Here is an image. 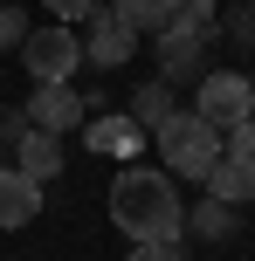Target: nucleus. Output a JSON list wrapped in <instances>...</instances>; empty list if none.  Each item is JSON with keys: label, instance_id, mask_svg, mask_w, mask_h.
Masks as SVG:
<instances>
[{"label": "nucleus", "instance_id": "nucleus-1", "mask_svg": "<svg viewBox=\"0 0 255 261\" xmlns=\"http://www.w3.org/2000/svg\"><path fill=\"white\" fill-rule=\"evenodd\" d=\"M110 227L124 241H179L187 234V206H179V179L159 165H124L110 186Z\"/></svg>", "mask_w": 255, "mask_h": 261}, {"label": "nucleus", "instance_id": "nucleus-18", "mask_svg": "<svg viewBox=\"0 0 255 261\" xmlns=\"http://www.w3.org/2000/svg\"><path fill=\"white\" fill-rule=\"evenodd\" d=\"M97 7H104V0H49V14H55L62 28H69V21H90Z\"/></svg>", "mask_w": 255, "mask_h": 261}, {"label": "nucleus", "instance_id": "nucleus-6", "mask_svg": "<svg viewBox=\"0 0 255 261\" xmlns=\"http://www.w3.org/2000/svg\"><path fill=\"white\" fill-rule=\"evenodd\" d=\"M207 41L214 35H200L187 21H166L159 28V83H200L207 76Z\"/></svg>", "mask_w": 255, "mask_h": 261}, {"label": "nucleus", "instance_id": "nucleus-4", "mask_svg": "<svg viewBox=\"0 0 255 261\" xmlns=\"http://www.w3.org/2000/svg\"><path fill=\"white\" fill-rule=\"evenodd\" d=\"M21 62H28V76L35 83H69L83 69V35L76 28H28V41H21Z\"/></svg>", "mask_w": 255, "mask_h": 261}, {"label": "nucleus", "instance_id": "nucleus-7", "mask_svg": "<svg viewBox=\"0 0 255 261\" xmlns=\"http://www.w3.org/2000/svg\"><path fill=\"white\" fill-rule=\"evenodd\" d=\"M131 55H138V35L118 21V7H97L83 21V62L90 69H124Z\"/></svg>", "mask_w": 255, "mask_h": 261}, {"label": "nucleus", "instance_id": "nucleus-3", "mask_svg": "<svg viewBox=\"0 0 255 261\" xmlns=\"http://www.w3.org/2000/svg\"><path fill=\"white\" fill-rule=\"evenodd\" d=\"M193 117L214 124L221 138H228L235 124L255 117V83L242 76V69H207V76H200V96H193Z\"/></svg>", "mask_w": 255, "mask_h": 261}, {"label": "nucleus", "instance_id": "nucleus-19", "mask_svg": "<svg viewBox=\"0 0 255 261\" xmlns=\"http://www.w3.org/2000/svg\"><path fill=\"white\" fill-rule=\"evenodd\" d=\"M221 144H228L235 158H248V165H255V117H248V124H235L228 138H221Z\"/></svg>", "mask_w": 255, "mask_h": 261}, {"label": "nucleus", "instance_id": "nucleus-8", "mask_svg": "<svg viewBox=\"0 0 255 261\" xmlns=\"http://www.w3.org/2000/svg\"><path fill=\"white\" fill-rule=\"evenodd\" d=\"M83 144H90L97 158H118V165H138V151H145V130H138L131 117H90L83 124Z\"/></svg>", "mask_w": 255, "mask_h": 261}, {"label": "nucleus", "instance_id": "nucleus-20", "mask_svg": "<svg viewBox=\"0 0 255 261\" xmlns=\"http://www.w3.org/2000/svg\"><path fill=\"white\" fill-rule=\"evenodd\" d=\"M214 28H228V35H242L248 48H255V7H235L228 21H214Z\"/></svg>", "mask_w": 255, "mask_h": 261}, {"label": "nucleus", "instance_id": "nucleus-15", "mask_svg": "<svg viewBox=\"0 0 255 261\" xmlns=\"http://www.w3.org/2000/svg\"><path fill=\"white\" fill-rule=\"evenodd\" d=\"M21 41H28V14L14 7V0H0V55H14Z\"/></svg>", "mask_w": 255, "mask_h": 261}, {"label": "nucleus", "instance_id": "nucleus-14", "mask_svg": "<svg viewBox=\"0 0 255 261\" xmlns=\"http://www.w3.org/2000/svg\"><path fill=\"white\" fill-rule=\"evenodd\" d=\"M187 227L200 241H228L235 234V206H221V199H200V206H187Z\"/></svg>", "mask_w": 255, "mask_h": 261}, {"label": "nucleus", "instance_id": "nucleus-13", "mask_svg": "<svg viewBox=\"0 0 255 261\" xmlns=\"http://www.w3.org/2000/svg\"><path fill=\"white\" fill-rule=\"evenodd\" d=\"M118 7V21L131 28V35H159L166 21H173V0H110Z\"/></svg>", "mask_w": 255, "mask_h": 261}, {"label": "nucleus", "instance_id": "nucleus-17", "mask_svg": "<svg viewBox=\"0 0 255 261\" xmlns=\"http://www.w3.org/2000/svg\"><path fill=\"white\" fill-rule=\"evenodd\" d=\"M124 261H187V248H179V241H138Z\"/></svg>", "mask_w": 255, "mask_h": 261}, {"label": "nucleus", "instance_id": "nucleus-10", "mask_svg": "<svg viewBox=\"0 0 255 261\" xmlns=\"http://www.w3.org/2000/svg\"><path fill=\"white\" fill-rule=\"evenodd\" d=\"M200 186H207V199H221V206H248V199H255V165H248V158H235L228 144H221L214 172H207Z\"/></svg>", "mask_w": 255, "mask_h": 261}, {"label": "nucleus", "instance_id": "nucleus-2", "mask_svg": "<svg viewBox=\"0 0 255 261\" xmlns=\"http://www.w3.org/2000/svg\"><path fill=\"white\" fill-rule=\"evenodd\" d=\"M152 151H159V172H173V179H207L214 158H221V130L200 124L193 110H173L152 130Z\"/></svg>", "mask_w": 255, "mask_h": 261}, {"label": "nucleus", "instance_id": "nucleus-5", "mask_svg": "<svg viewBox=\"0 0 255 261\" xmlns=\"http://www.w3.org/2000/svg\"><path fill=\"white\" fill-rule=\"evenodd\" d=\"M90 124V96H76L69 83H35L28 96V130H49V138H69V130Z\"/></svg>", "mask_w": 255, "mask_h": 261}, {"label": "nucleus", "instance_id": "nucleus-9", "mask_svg": "<svg viewBox=\"0 0 255 261\" xmlns=\"http://www.w3.org/2000/svg\"><path fill=\"white\" fill-rule=\"evenodd\" d=\"M14 172H28L35 186H49L55 172H62V138H49V130H14Z\"/></svg>", "mask_w": 255, "mask_h": 261}, {"label": "nucleus", "instance_id": "nucleus-12", "mask_svg": "<svg viewBox=\"0 0 255 261\" xmlns=\"http://www.w3.org/2000/svg\"><path fill=\"white\" fill-rule=\"evenodd\" d=\"M173 110H179L173 83H145V90H131V103H124V117H131V124L145 130V138H152V130H159L166 117H173Z\"/></svg>", "mask_w": 255, "mask_h": 261}, {"label": "nucleus", "instance_id": "nucleus-11", "mask_svg": "<svg viewBox=\"0 0 255 261\" xmlns=\"http://www.w3.org/2000/svg\"><path fill=\"white\" fill-rule=\"evenodd\" d=\"M35 213H41V186L28 179V172L0 165V227H7V234H14V227H28V220H35Z\"/></svg>", "mask_w": 255, "mask_h": 261}, {"label": "nucleus", "instance_id": "nucleus-16", "mask_svg": "<svg viewBox=\"0 0 255 261\" xmlns=\"http://www.w3.org/2000/svg\"><path fill=\"white\" fill-rule=\"evenodd\" d=\"M173 21L200 28V35H221V28H214V0H173Z\"/></svg>", "mask_w": 255, "mask_h": 261}]
</instances>
